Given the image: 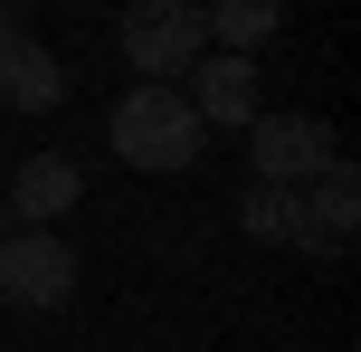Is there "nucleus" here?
Wrapping results in <instances>:
<instances>
[{
  "label": "nucleus",
  "mask_w": 361,
  "mask_h": 352,
  "mask_svg": "<svg viewBox=\"0 0 361 352\" xmlns=\"http://www.w3.org/2000/svg\"><path fill=\"white\" fill-rule=\"evenodd\" d=\"M105 143H114V162H133V171H190L200 143H209V124L190 114L180 86H143V76H133V86L114 95V114H105Z\"/></svg>",
  "instance_id": "f257e3e1"
},
{
  "label": "nucleus",
  "mask_w": 361,
  "mask_h": 352,
  "mask_svg": "<svg viewBox=\"0 0 361 352\" xmlns=\"http://www.w3.org/2000/svg\"><path fill=\"white\" fill-rule=\"evenodd\" d=\"M114 48H124V67L143 76V86H180V67L209 48V29H200V0H124V19H114Z\"/></svg>",
  "instance_id": "f03ea898"
},
{
  "label": "nucleus",
  "mask_w": 361,
  "mask_h": 352,
  "mask_svg": "<svg viewBox=\"0 0 361 352\" xmlns=\"http://www.w3.org/2000/svg\"><path fill=\"white\" fill-rule=\"evenodd\" d=\"M0 305H19V315L76 305V238H57V229H10V238H0Z\"/></svg>",
  "instance_id": "7ed1b4c3"
},
{
  "label": "nucleus",
  "mask_w": 361,
  "mask_h": 352,
  "mask_svg": "<svg viewBox=\"0 0 361 352\" xmlns=\"http://www.w3.org/2000/svg\"><path fill=\"white\" fill-rule=\"evenodd\" d=\"M180 95H190V114L209 133H247L257 114H267V67H257L247 48H200L190 67H180Z\"/></svg>",
  "instance_id": "20e7f679"
},
{
  "label": "nucleus",
  "mask_w": 361,
  "mask_h": 352,
  "mask_svg": "<svg viewBox=\"0 0 361 352\" xmlns=\"http://www.w3.org/2000/svg\"><path fill=\"white\" fill-rule=\"evenodd\" d=\"M333 152H343V143H333L324 114H305V105H267V114L247 124V181H286V190H305Z\"/></svg>",
  "instance_id": "39448f33"
},
{
  "label": "nucleus",
  "mask_w": 361,
  "mask_h": 352,
  "mask_svg": "<svg viewBox=\"0 0 361 352\" xmlns=\"http://www.w3.org/2000/svg\"><path fill=\"white\" fill-rule=\"evenodd\" d=\"M361 229V181H352V152H333L324 171H314L305 190H295V248H314V257H343Z\"/></svg>",
  "instance_id": "423d86ee"
},
{
  "label": "nucleus",
  "mask_w": 361,
  "mask_h": 352,
  "mask_svg": "<svg viewBox=\"0 0 361 352\" xmlns=\"http://www.w3.org/2000/svg\"><path fill=\"white\" fill-rule=\"evenodd\" d=\"M0 200H10L19 229H57V219H76V200H86V162H76V152H29Z\"/></svg>",
  "instance_id": "0eeeda50"
},
{
  "label": "nucleus",
  "mask_w": 361,
  "mask_h": 352,
  "mask_svg": "<svg viewBox=\"0 0 361 352\" xmlns=\"http://www.w3.org/2000/svg\"><path fill=\"white\" fill-rule=\"evenodd\" d=\"M0 105H10V114H48V105H67V67H57V48H38L29 29L0 38Z\"/></svg>",
  "instance_id": "6e6552de"
},
{
  "label": "nucleus",
  "mask_w": 361,
  "mask_h": 352,
  "mask_svg": "<svg viewBox=\"0 0 361 352\" xmlns=\"http://www.w3.org/2000/svg\"><path fill=\"white\" fill-rule=\"evenodd\" d=\"M200 29H209V48H267L276 29H286V0H200Z\"/></svg>",
  "instance_id": "1a4fd4ad"
},
{
  "label": "nucleus",
  "mask_w": 361,
  "mask_h": 352,
  "mask_svg": "<svg viewBox=\"0 0 361 352\" xmlns=\"http://www.w3.org/2000/svg\"><path fill=\"white\" fill-rule=\"evenodd\" d=\"M238 229H247L257 248H295V190L286 181H247L238 190Z\"/></svg>",
  "instance_id": "9d476101"
},
{
  "label": "nucleus",
  "mask_w": 361,
  "mask_h": 352,
  "mask_svg": "<svg viewBox=\"0 0 361 352\" xmlns=\"http://www.w3.org/2000/svg\"><path fill=\"white\" fill-rule=\"evenodd\" d=\"M10 29H19V0H0V38H10Z\"/></svg>",
  "instance_id": "9b49d317"
},
{
  "label": "nucleus",
  "mask_w": 361,
  "mask_h": 352,
  "mask_svg": "<svg viewBox=\"0 0 361 352\" xmlns=\"http://www.w3.org/2000/svg\"><path fill=\"white\" fill-rule=\"evenodd\" d=\"M10 229H19V219H10V200H0V238H10Z\"/></svg>",
  "instance_id": "f8f14e48"
}]
</instances>
